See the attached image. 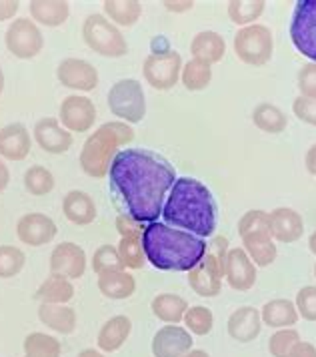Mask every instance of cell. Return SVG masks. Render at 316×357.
<instances>
[{"mask_svg": "<svg viewBox=\"0 0 316 357\" xmlns=\"http://www.w3.org/2000/svg\"><path fill=\"white\" fill-rule=\"evenodd\" d=\"M109 178L118 211L146 225L162 215L176 173L171 162L152 151L123 149L112 161Z\"/></svg>", "mask_w": 316, "mask_h": 357, "instance_id": "1", "label": "cell"}, {"mask_svg": "<svg viewBox=\"0 0 316 357\" xmlns=\"http://www.w3.org/2000/svg\"><path fill=\"white\" fill-rule=\"evenodd\" d=\"M160 217L171 227L206 239L214 235L219 207L206 185L192 177H180L174 181Z\"/></svg>", "mask_w": 316, "mask_h": 357, "instance_id": "2", "label": "cell"}, {"mask_svg": "<svg viewBox=\"0 0 316 357\" xmlns=\"http://www.w3.org/2000/svg\"><path fill=\"white\" fill-rule=\"evenodd\" d=\"M143 249L155 269L190 271L205 257L206 241L162 221H152L143 229Z\"/></svg>", "mask_w": 316, "mask_h": 357, "instance_id": "3", "label": "cell"}, {"mask_svg": "<svg viewBox=\"0 0 316 357\" xmlns=\"http://www.w3.org/2000/svg\"><path fill=\"white\" fill-rule=\"evenodd\" d=\"M134 129L123 121H109L86 139L80 151V167L93 178H102L109 175L114 157L120 146L132 143Z\"/></svg>", "mask_w": 316, "mask_h": 357, "instance_id": "4", "label": "cell"}, {"mask_svg": "<svg viewBox=\"0 0 316 357\" xmlns=\"http://www.w3.org/2000/svg\"><path fill=\"white\" fill-rule=\"evenodd\" d=\"M82 38L100 56L120 59L128 52L127 38L123 36L120 29L114 26L111 20L100 13L86 17L84 26H82Z\"/></svg>", "mask_w": 316, "mask_h": 357, "instance_id": "5", "label": "cell"}, {"mask_svg": "<svg viewBox=\"0 0 316 357\" xmlns=\"http://www.w3.org/2000/svg\"><path fill=\"white\" fill-rule=\"evenodd\" d=\"M235 52L237 56L251 66H264L270 63L272 54H274V36L272 31L264 24H251L244 26L235 34Z\"/></svg>", "mask_w": 316, "mask_h": 357, "instance_id": "6", "label": "cell"}, {"mask_svg": "<svg viewBox=\"0 0 316 357\" xmlns=\"http://www.w3.org/2000/svg\"><path fill=\"white\" fill-rule=\"evenodd\" d=\"M109 109L123 123H141L146 114L143 84L136 79H123L114 82L109 91Z\"/></svg>", "mask_w": 316, "mask_h": 357, "instance_id": "7", "label": "cell"}, {"mask_svg": "<svg viewBox=\"0 0 316 357\" xmlns=\"http://www.w3.org/2000/svg\"><path fill=\"white\" fill-rule=\"evenodd\" d=\"M290 38L297 50L316 63V0H299L292 13Z\"/></svg>", "mask_w": 316, "mask_h": 357, "instance_id": "8", "label": "cell"}, {"mask_svg": "<svg viewBox=\"0 0 316 357\" xmlns=\"http://www.w3.org/2000/svg\"><path fill=\"white\" fill-rule=\"evenodd\" d=\"M4 43L8 52H13L16 59H34L45 47V36L34 20L22 17L8 24Z\"/></svg>", "mask_w": 316, "mask_h": 357, "instance_id": "9", "label": "cell"}, {"mask_svg": "<svg viewBox=\"0 0 316 357\" xmlns=\"http://www.w3.org/2000/svg\"><path fill=\"white\" fill-rule=\"evenodd\" d=\"M143 73L146 82L152 89H158V91L173 89L174 84L180 81V73H182L180 52H176V50L158 52V54L150 52L144 61Z\"/></svg>", "mask_w": 316, "mask_h": 357, "instance_id": "10", "label": "cell"}, {"mask_svg": "<svg viewBox=\"0 0 316 357\" xmlns=\"http://www.w3.org/2000/svg\"><path fill=\"white\" fill-rule=\"evenodd\" d=\"M96 107L88 97L82 95H68L61 102L58 109V123L68 132H86L95 127Z\"/></svg>", "mask_w": 316, "mask_h": 357, "instance_id": "11", "label": "cell"}, {"mask_svg": "<svg viewBox=\"0 0 316 357\" xmlns=\"http://www.w3.org/2000/svg\"><path fill=\"white\" fill-rule=\"evenodd\" d=\"M86 271V253L77 243H61L50 253V275L80 279Z\"/></svg>", "mask_w": 316, "mask_h": 357, "instance_id": "12", "label": "cell"}, {"mask_svg": "<svg viewBox=\"0 0 316 357\" xmlns=\"http://www.w3.org/2000/svg\"><path fill=\"white\" fill-rule=\"evenodd\" d=\"M56 77L63 86L72 91H95L98 86V70L84 59H64L56 68Z\"/></svg>", "mask_w": 316, "mask_h": 357, "instance_id": "13", "label": "cell"}, {"mask_svg": "<svg viewBox=\"0 0 316 357\" xmlns=\"http://www.w3.org/2000/svg\"><path fill=\"white\" fill-rule=\"evenodd\" d=\"M192 335L187 327L164 325L152 337V356L155 357H184L192 349Z\"/></svg>", "mask_w": 316, "mask_h": 357, "instance_id": "14", "label": "cell"}, {"mask_svg": "<svg viewBox=\"0 0 316 357\" xmlns=\"http://www.w3.org/2000/svg\"><path fill=\"white\" fill-rule=\"evenodd\" d=\"M56 223L42 213H26L16 223V235L24 245L40 247L56 237Z\"/></svg>", "mask_w": 316, "mask_h": 357, "instance_id": "15", "label": "cell"}, {"mask_svg": "<svg viewBox=\"0 0 316 357\" xmlns=\"http://www.w3.org/2000/svg\"><path fill=\"white\" fill-rule=\"evenodd\" d=\"M256 265L246 255L242 247H235L228 251L226 267H224V279L235 291H248L256 283Z\"/></svg>", "mask_w": 316, "mask_h": 357, "instance_id": "16", "label": "cell"}, {"mask_svg": "<svg viewBox=\"0 0 316 357\" xmlns=\"http://www.w3.org/2000/svg\"><path fill=\"white\" fill-rule=\"evenodd\" d=\"M222 269L219 263L205 253L203 261L189 271V285L200 297H216L222 289Z\"/></svg>", "mask_w": 316, "mask_h": 357, "instance_id": "17", "label": "cell"}, {"mask_svg": "<svg viewBox=\"0 0 316 357\" xmlns=\"http://www.w3.org/2000/svg\"><path fill=\"white\" fill-rule=\"evenodd\" d=\"M34 141L38 146L52 155H63L72 146V135L58 123V119L47 116L34 125Z\"/></svg>", "mask_w": 316, "mask_h": 357, "instance_id": "18", "label": "cell"}, {"mask_svg": "<svg viewBox=\"0 0 316 357\" xmlns=\"http://www.w3.org/2000/svg\"><path fill=\"white\" fill-rule=\"evenodd\" d=\"M270 215V235L278 243H294L304 233V221L301 213L290 207H278Z\"/></svg>", "mask_w": 316, "mask_h": 357, "instance_id": "19", "label": "cell"}, {"mask_svg": "<svg viewBox=\"0 0 316 357\" xmlns=\"http://www.w3.org/2000/svg\"><path fill=\"white\" fill-rule=\"evenodd\" d=\"M228 335L238 343H251L254 341L260 331H262V317H260V311L258 309L251 307V305H244V307H238L237 311H232V315L228 317Z\"/></svg>", "mask_w": 316, "mask_h": 357, "instance_id": "20", "label": "cell"}, {"mask_svg": "<svg viewBox=\"0 0 316 357\" xmlns=\"http://www.w3.org/2000/svg\"><path fill=\"white\" fill-rule=\"evenodd\" d=\"M31 132L22 123H10L0 129V157L8 161H22L31 153Z\"/></svg>", "mask_w": 316, "mask_h": 357, "instance_id": "21", "label": "cell"}, {"mask_svg": "<svg viewBox=\"0 0 316 357\" xmlns=\"http://www.w3.org/2000/svg\"><path fill=\"white\" fill-rule=\"evenodd\" d=\"M63 213L74 225H90L96 219V205L88 193L74 189L63 199Z\"/></svg>", "mask_w": 316, "mask_h": 357, "instance_id": "22", "label": "cell"}, {"mask_svg": "<svg viewBox=\"0 0 316 357\" xmlns=\"http://www.w3.org/2000/svg\"><path fill=\"white\" fill-rule=\"evenodd\" d=\"M130 331H132L130 317H127V315H114V317H111L106 324L100 327L96 345H98L100 351H106V354L116 351V349H120L127 343Z\"/></svg>", "mask_w": 316, "mask_h": 357, "instance_id": "23", "label": "cell"}, {"mask_svg": "<svg viewBox=\"0 0 316 357\" xmlns=\"http://www.w3.org/2000/svg\"><path fill=\"white\" fill-rule=\"evenodd\" d=\"M190 52L192 59L205 61L212 66L214 63H221L226 52V43L221 34L214 31H200L190 43Z\"/></svg>", "mask_w": 316, "mask_h": 357, "instance_id": "24", "label": "cell"}, {"mask_svg": "<svg viewBox=\"0 0 316 357\" xmlns=\"http://www.w3.org/2000/svg\"><path fill=\"white\" fill-rule=\"evenodd\" d=\"M240 239H242V249L246 251V255L253 259L256 267H269L274 263L278 249L270 233H251Z\"/></svg>", "mask_w": 316, "mask_h": 357, "instance_id": "25", "label": "cell"}, {"mask_svg": "<svg viewBox=\"0 0 316 357\" xmlns=\"http://www.w3.org/2000/svg\"><path fill=\"white\" fill-rule=\"evenodd\" d=\"M260 317H262V325H269L272 329H286L297 325L301 315L290 299H272L262 305Z\"/></svg>", "mask_w": 316, "mask_h": 357, "instance_id": "26", "label": "cell"}, {"mask_svg": "<svg viewBox=\"0 0 316 357\" xmlns=\"http://www.w3.org/2000/svg\"><path fill=\"white\" fill-rule=\"evenodd\" d=\"M29 10L32 20L45 26H63L70 15V6L64 0H32Z\"/></svg>", "mask_w": 316, "mask_h": 357, "instance_id": "27", "label": "cell"}, {"mask_svg": "<svg viewBox=\"0 0 316 357\" xmlns=\"http://www.w3.org/2000/svg\"><path fill=\"white\" fill-rule=\"evenodd\" d=\"M150 309L155 313V317L164 321L168 325H178L182 324L184 315H187V309H189V303L184 297L180 295H174V293H160L152 299L150 303Z\"/></svg>", "mask_w": 316, "mask_h": 357, "instance_id": "28", "label": "cell"}, {"mask_svg": "<svg viewBox=\"0 0 316 357\" xmlns=\"http://www.w3.org/2000/svg\"><path fill=\"white\" fill-rule=\"evenodd\" d=\"M98 289L109 299H128L136 291V281L127 269L106 271V273L98 275Z\"/></svg>", "mask_w": 316, "mask_h": 357, "instance_id": "29", "label": "cell"}, {"mask_svg": "<svg viewBox=\"0 0 316 357\" xmlns=\"http://www.w3.org/2000/svg\"><path fill=\"white\" fill-rule=\"evenodd\" d=\"M38 319L50 327L52 331H58L63 335H68L77 329V311L68 305H50L40 303L38 307Z\"/></svg>", "mask_w": 316, "mask_h": 357, "instance_id": "30", "label": "cell"}, {"mask_svg": "<svg viewBox=\"0 0 316 357\" xmlns=\"http://www.w3.org/2000/svg\"><path fill=\"white\" fill-rule=\"evenodd\" d=\"M34 297L40 303H50V305H66L74 297V285L70 279L61 275H50L42 281L38 291Z\"/></svg>", "mask_w": 316, "mask_h": 357, "instance_id": "31", "label": "cell"}, {"mask_svg": "<svg viewBox=\"0 0 316 357\" xmlns=\"http://www.w3.org/2000/svg\"><path fill=\"white\" fill-rule=\"evenodd\" d=\"M253 123L254 127L260 129L262 132L278 135L288 127V116L281 107H276L272 102H260V105L254 107Z\"/></svg>", "mask_w": 316, "mask_h": 357, "instance_id": "32", "label": "cell"}, {"mask_svg": "<svg viewBox=\"0 0 316 357\" xmlns=\"http://www.w3.org/2000/svg\"><path fill=\"white\" fill-rule=\"evenodd\" d=\"M102 8L114 26H134L143 15V4L136 0H106Z\"/></svg>", "mask_w": 316, "mask_h": 357, "instance_id": "33", "label": "cell"}, {"mask_svg": "<svg viewBox=\"0 0 316 357\" xmlns=\"http://www.w3.org/2000/svg\"><path fill=\"white\" fill-rule=\"evenodd\" d=\"M118 255L123 265L128 269H143L144 265L148 263L143 249V233H128L120 237L118 243Z\"/></svg>", "mask_w": 316, "mask_h": 357, "instance_id": "34", "label": "cell"}, {"mask_svg": "<svg viewBox=\"0 0 316 357\" xmlns=\"http://www.w3.org/2000/svg\"><path fill=\"white\" fill-rule=\"evenodd\" d=\"M180 81L189 91H205L212 81V66L205 61L190 59L187 65H182Z\"/></svg>", "mask_w": 316, "mask_h": 357, "instance_id": "35", "label": "cell"}, {"mask_svg": "<svg viewBox=\"0 0 316 357\" xmlns=\"http://www.w3.org/2000/svg\"><path fill=\"white\" fill-rule=\"evenodd\" d=\"M267 2L262 0H232L228 2V18L238 26H251L264 13Z\"/></svg>", "mask_w": 316, "mask_h": 357, "instance_id": "36", "label": "cell"}, {"mask_svg": "<svg viewBox=\"0 0 316 357\" xmlns=\"http://www.w3.org/2000/svg\"><path fill=\"white\" fill-rule=\"evenodd\" d=\"M24 354L32 357H61V341L47 333H31L22 343Z\"/></svg>", "mask_w": 316, "mask_h": 357, "instance_id": "37", "label": "cell"}, {"mask_svg": "<svg viewBox=\"0 0 316 357\" xmlns=\"http://www.w3.org/2000/svg\"><path fill=\"white\" fill-rule=\"evenodd\" d=\"M24 189L34 197H42L54 189V175L47 167L34 165L24 173Z\"/></svg>", "mask_w": 316, "mask_h": 357, "instance_id": "38", "label": "cell"}, {"mask_svg": "<svg viewBox=\"0 0 316 357\" xmlns=\"http://www.w3.org/2000/svg\"><path fill=\"white\" fill-rule=\"evenodd\" d=\"M184 327L190 331V335H208L214 325V315L212 311L205 305H194L187 309V315L182 319Z\"/></svg>", "mask_w": 316, "mask_h": 357, "instance_id": "39", "label": "cell"}, {"mask_svg": "<svg viewBox=\"0 0 316 357\" xmlns=\"http://www.w3.org/2000/svg\"><path fill=\"white\" fill-rule=\"evenodd\" d=\"M26 255L15 245H0V279H10L22 271Z\"/></svg>", "mask_w": 316, "mask_h": 357, "instance_id": "40", "label": "cell"}, {"mask_svg": "<svg viewBox=\"0 0 316 357\" xmlns=\"http://www.w3.org/2000/svg\"><path fill=\"white\" fill-rule=\"evenodd\" d=\"M127 269L120 261L118 249L114 245H100L93 255V271L96 275L106 273V271H120Z\"/></svg>", "mask_w": 316, "mask_h": 357, "instance_id": "41", "label": "cell"}, {"mask_svg": "<svg viewBox=\"0 0 316 357\" xmlns=\"http://www.w3.org/2000/svg\"><path fill=\"white\" fill-rule=\"evenodd\" d=\"M301 341V333L292 327L286 329H276L274 335H270L269 351L272 357H288L294 345Z\"/></svg>", "mask_w": 316, "mask_h": 357, "instance_id": "42", "label": "cell"}, {"mask_svg": "<svg viewBox=\"0 0 316 357\" xmlns=\"http://www.w3.org/2000/svg\"><path fill=\"white\" fill-rule=\"evenodd\" d=\"M251 233H270V215L260 209L244 213L238 221V235H251Z\"/></svg>", "mask_w": 316, "mask_h": 357, "instance_id": "43", "label": "cell"}, {"mask_svg": "<svg viewBox=\"0 0 316 357\" xmlns=\"http://www.w3.org/2000/svg\"><path fill=\"white\" fill-rule=\"evenodd\" d=\"M297 311L302 319L306 321H316V287L315 285H306L301 291L297 293Z\"/></svg>", "mask_w": 316, "mask_h": 357, "instance_id": "44", "label": "cell"}, {"mask_svg": "<svg viewBox=\"0 0 316 357\" xmlns=\"http://www.w3.org/2000/svg\"><path fill=\"white\" fill-rule=\"evenodd\" d=\"M299 91L301 97L316 98V63H308L299 70Z\"/></svg>", "mask_w": 316, "mask_h": 357, "instance_id": "45", "label": "cell"}, {"mask_svg": "<svg viewBox=\"0 0 316 357\" xmlns=\"http://www.w3.org/2000/svg\"><path fill=\"white\" fill-rule=\"evenodd\" d=\"M292 113L294 116H299L302 123L316 127V98L297 97L292 102Z\"/></svg>", "mask_w": 316, "mask_h": 357, "instance_id": "46", "label": "cell"}, {"mask_svg": "<svg viewBox=\"0 0 316 357\" xmlns=\"http://www.w3.org/2000/svg\"><path fill=\"white\" fill-rule=\"evenodd\" d=\"M228 251H230V247H228V239H226V237H214L210 243H206V253L219 263L222 273H224V267H226Z\"/></svg>", "mask_w": 316, "mask_h": 357, "instance_id": "47", "label": "cell"}, {"mask_svg": "<svg viewBox=\"0 0 316 357\" xmlns=\"http://www.w3.org/2000/svg\"><path fill=\"white\" fill-rule=\"evenodd\" d=\"M18 8H20V4L16 0H0V22L15 18Z\"/></svg>", "mask_w": 316, "mask_h": 357, "instance_id": "48", "label": "cell"}, {"mask_svg": "<svg viewBox=\"0 0 316 357\" xmlns=\"http://www.w3.org/2000/svg\"><path fill=\"white\" fill-rule=\"evenodd\" d=\"M288 357H316V347L308 341H299Z\"/></svg>", "mask_w": 316, "mask_h": 357, "instance_id": "49", "label": "cell"}, {"mask_svg": "<svg viewBox=\"0 0 316 357\" xmlns=\"http://www.w3.org/2000/svg\"><path fill=\"white\" fill-rule=\"evenodd\" d=\"M164 4V8L166 10H171V13H189L194 8V2L192 0H166V2H162Z\"/></svg>", "mask_w": 316, "mask_h": 357, "instance_id": "50", "label": "cell"}, {"mask_svg": "<svg viewBox=\"0 0 316 357\" xmlns=\"http://www.w3.org/2000/svg\"><path fill=\"white\" fill-rule=\"evenodd\" d=\"M304 162H306V171H308L310 175H316V143L308 149Z\"/></svg>", "mask_w": 316, "mask_h": 357, "instance_id": "51", "label": "cell"}, {"mask_svg": "<svg viewBox=\"0 0 316 357\" xmlns=\"http://www.w3.org/2000/svg\"><path fill=\"white\" fill-rule=\"evenodd\" d=\"M8 183H10V171H8V167L4 165V161L0 159V193L8 187Z\"/></svg>", "mask_w": 316, "mask_h": 357, "instance_id": "52", "label": "cell"}, {"mask_svg": "<svg viewBox=\"0 0 316 357\" xmlns=\"http://www.w3.org/2000/svg\"><path fill=\"white\" fill-rule=\"evenodd\" d=\"M79 357H104L100 351H96V349H82L79 354Z\"/></svg>", "mask_w": 316, "mask_h": 357, "instance_id": "53", "label": "cell"}, {"mask_svg": "<svg viewBox=\"0 0 316 357\" xmlns=\"http://www.w3.org/2000/svg\"><path fill=\"white\" fill-rule=\"evenodd\" d=\"M184 357H210L206 351H203V349H190L189 354Z\"/></svg>", "mask_w": 316, "mask_h": 357, "instance_id": "54", "label": "cell"}, {"mask_svg": "<svg viewBox=\"0 0 316 357\" xmlns=\"http://www.w3.org/2000/svg\"><path fill=\"white\" fill-rule=\"evenodd\" d=\"M308 247H310V251L316 255V231L310 235V239H308Z\"/></svg>", "mask_w": 316, "mask_h": 357, "instance_id": "55", "label": "cell"}, {"mask_svg": "<svg viewBox=\"0 0 316 357\" xmlns=\"http://www.w3.org/2000/svg\"><path fill=\"white\" fill-rule=\"evenodd\" d=\"M4 91V73H2V68H0V93Z\"/></svg>", "mask_w": 316, "mask_h": 357, "instance_id": "56", "label": "cell"}, {"mask_svg": "<svg viewBox=\"0 0 316 357\" xmlns=\"http://www.w3.org/2000/svg\"><path fill=\"white\" fill-rule=\"evenodd\" d=\"M315 277H316V263H315Z\"/></svg>", "mask_w": 316, "mask_h": 357, "instance_id": "57", "label": "cell"}, {"mask_svg": "<svg viewBox=\"0 0 316 357\" xmlns=\"http://www.w3.org/2000/svg\"><path fill=\"white\" fill-rule=\"evenodd\" d=\"M24 357H32V356H24Z\"/></svg>", "mask_w": 316, "mask_h": 357, "instance_id": "58", "label": "cell"}]
</instances>
